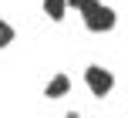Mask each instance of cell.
I'll list each match as a JSON object with an SVG mask.
<instances>
[{
	"mask_svg": "<svg viewBox=\"0 0 128 118\" xmlns=\"http://www.w3.org/2000/svg\"><path fill=\"white\" fill-rule=\"evenodd\" d=\"M68 4L74 7V10H81V14H84V10H88L91 4H98V0H68Z\"/></svg>",
	"mask_w": 128,
	"mask_h": 118,
	"instance_id": "cell-6",
	"label": "cell"
},
{
	"mask_svg": "<svg viewBox=\"0 0 128 118\" xmlns=\"http://www.w3.org/2000/svg\"><path fill=\"white\" fill-rule=\"evenodd\" d=\"M64 10H68V0H44V14L51 20H61Z\"/></svg>",
	"mask_w": 128,
	"mask_h": 118,
	"instance_id": "cell-4",
	"label": "cell"
},
{
	"mask_svg": "<svg viewBox=\"0 0 128 118\" xmlns=\"http://www.w3.org/2000/svg\"><path fill=\"white\" fill-rule=\"evenodd\" d=\"M81 17H84V27H88L91 34H104V30L115 27V10L104 7V4H91Z\"/></svg>",
	"mask_w": 128,
	"mask_h": 118,
	"instance_id": "cell-1",
	"label": "cell"
},
{
	"mask_svg": "<svg viewBox=\"0 0 128 118\" xmlns=\"http://www.w3.org/2000/svg\"><path fill=\"white\" fill-rule=\"evenodd\" d=\"M10 40H14V27L7 24V20H0V47H7Z\"/></svg>",
	"mask_w": 128,
	"mask_h": 118,
	"instance_id": "cell-5",
	"label": "cell"
},
{
	"mask_svg": "<svg viewBox=\"0 0 128 118\" xmlns=\"http://www.w3.org/2000/svg\"><path fill=\"white\" fill-rule=\"evenodd\" d=\"M68 91H71V78H68V74H54V78L47 81V88H44L47 98H64Z\"/></svg>",
	"mask_w": 128,
	"mask_h": 118,
	"instance_id": "cell-3",
	"label": "cell"
},
{
	"mask_svg": "<svg viewBox=\"0 0 128 118\" xmlns=\"http://www.w3.org/2000/svg\"><path fill=\"white\" fill-rule=\"evenodd\" d=\"M84 81H88V88H91L94 98H104V94L115 88V74H111L108 68H101V64H91L88 71H84Z\"/></svg>",
	"mask_w": 128,
	"mask_h": 118,
	"instance_id": "cell-2",
	"label": "cell"
}]
</instances>
